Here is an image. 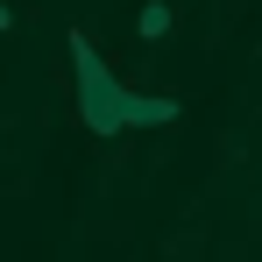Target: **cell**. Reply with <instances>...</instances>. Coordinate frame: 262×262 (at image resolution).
I'll list each match as a JSON object with an SVG mask.
<instances>
[{"label": "cell", "mask_w": 262, "mask_h": 262, "mask_svg": "<svg viewBox=\"0 0 262 262\" xmlns=\"http://www.w3.org/2000/svg\"><path fill=\"white\" fill-rule=\"evenodd\" d=\"M177 36V0H142V14H135V43L142 50H163Z\"/></svg>", "instance_id": "obj_2"}, {"label": "cell", "mask_w": 262, "mask_h": 262, "mask_svg": "<svg viewBox=\"0 0 262 262\" xmlns=\"http://www.w3.org/2000/svg\"><path fill=\"white\" fill-rule=\"evenodd\" d=\"M14 21H21V14H14V0H0V36H7Z\"/></svg>", "instance_id": "obj_3"}, {"label": "cell", "mask_w": 262, "mask_h": 262, "mask_svg": "<svg viewBox=\"0 0 262 262\" xmlns=\"http://www.w3.org/2000/svg\"><path fill=\"white\" fill-rule=\"evenodd\" d=\"M64 43H71V92H78L85 135L114 142V135H128V128H170V121H184V99H177V92H128L121 85L85 29H71Z\"/></svg>", "instance_id": "obj_1"}]
</instances>
